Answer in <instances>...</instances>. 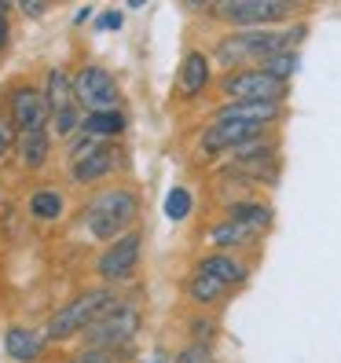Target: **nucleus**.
I'll return each instance as SVG.
<instances>
[{
	"label": "nucleus",
	"instance_id": "f257e3e1",
	"mask_svg": "<svg viewBox=\"0 0 341 363\" xmlns=\"http://www.w3.org/2000/svg\"><path fill=\"white\" fill-rule=\"evenodd\" d=\"M308 37V23L297 18L286 26H272V30H228L209 45L213 67H220V74L231 70H246V67H261L264 59L301 48V40Z\"/></svg>",
	"mask_w": 341,
	"mask_h": 363
},
{
	"label": "nucleus",
	"instance_id": "f03ea898",
	"mask_svg": "<svg viewBox=\"0 0 341 363\" xmlns=\"http://www.w3.org/2000/svg\"><path fill=\"white\" fill-rule=\"evenodd\" d=\"M136 217H140V195L129 184H114V187L96 191V195L84 202L81 224L89 231V239L114 242L125 231L136 228Z\"/></svg>",
	"mask_w": 341,
	"mask_h": 363
},
{
	"label": "nucleus",
	"instance_id": "7ed1b4c3",
	"mask_svg": "<svg viewBox=\"0 0 341 363\" xmlns=\"http://www.w3.org/2000/svg\"><path fill=\"white\" fill-rule=\"evenodd\" d=\"M121 301L114 286H89L74 294L67 305H59L48 319H45V337L48 341H70V337H81L92 323L111 312L114 305Z\"/></svg>",
	"mask_w": 341,
	"mask_h": 363
},
{
	"label": "nucleus",
	"instance_id": "20e7f679",
	"mask_svg": "<svg viewBox=\"0 0 341 363\" xmlns=\"http://www.w3.org/2000/svg\"><path fill=\"white\" fill-rule=\"evenodd\" d=\"M206 15L228 30H272L297 23L301 4L297 0H213Z\"/></svg>",
	"mask_w": 341,
	"mask_h": 363
},
{
	"label": "nucleus",
	"instance_id": "39448f33",
	"mask_svg": "<svg viewBox=\"0 0 341 363\" xmlns=\"http://www.w3.org/2000/svg\"><path fill=\"white\" fill-rule=\"evenodd\" d=\"M45 103H48V114H52V136L59 140H74L81 133V121H84V106L77 103V92H74V74L55 62V67L45 70Z\"/></svg>",
	"mask_w": 341,
	"mask_h": 363
},
{
	"label": "nucleus",
	"instance_id": "423d86ee",
	"mask_svg": "<svg viewBox=\"0 0 341 363\" xmlns=\"http://www.w3.org/2000/svg\"><path fill=\"white\" fill-rule=\"evenodd\" d=\"M143 327V312L133 301H118L111 312H106L99 323H92L89 330L81 334L84 349H106V352H125L136 341Z\"/></svg>",
	"mask_w": 341,
	"mask_h": 363
},
{
	"label": "nucleus",
	"instance_id": "0eeeda50",
	"mask_svg": "<svg viewBox=\"0 0 341 363\" xmlns=\"http://www.w3.org/2000/svg\"><path fill=\"white\" fill-rule=\"evenodd\" d=\"M217 92L224 103H242V99H257V103H286L290 99V84L275 81L264 67H246V70H231L217 77Z\"/></svg>",
	"mask_w": 341,
	"mask_h": 363
},
{
	"label": "nucleus",
	"instance_id": "6e6552de",
	"mask_svg": "<svg viewBox=\"0 0 341 363\" xmlns=\"http://www.w3.org/2000/svg\"><path fill=\"white\" fill-rule=\"evenodd\" d=\"M140 257H143V231L133 228V231H125L121 239L103 246V253L96 257V275L103 279V286L118 290V286H125L136 275Z\"/></svg>",
	"mask_w": 341,
	"mask_h": 363
},
{
	"label": "nucleus",
	"instance_id": "1a4fd4ad",
	"mask_svg": "<svg viewBox=\"0 0 341 363\" xmlns=\"http://www.w3.org/2000/svg\"><path fill=\"white\" fill-rule=\"evenodd\" d=\"M272 129L264 125H246V121H206V129L199 133L195 140V151L202 158H228L231 151H239L242 143L257 140V136H268Z\"/></svg>",
	"mask_w": 341,
	"mask_h": 363
},
{
	"label": "nucleus",
	"instance_id": "9d476101",
	"mask_svg": "<svg viewBox=\"0 0 341 363\" xmlns=\"http://www.w3.org/2000/svg\"><path fill=\"white\" fill-rule=\"evenodd\" d=\"M74 92H77V103L84 106V114L89 111H111L121 99V84L106 67H99V62H81L74 70Z\"/></svg>",
	"mask_w": 341,
	"mask_h": 363
},
{
	"label": "nucleus",
	"instance_id": "9b49d317",
	"mask_svg": "<svg viewBox=\"0 0 341 363\" xmlns=\"http://www.w3.org/2000/svg\"><path fill=\"white\" fill-rule=\"evenodd\" d=\"M8 118L15 121L18 133L52 129V114H48V103H45L40 84H30V81L11 84V92H8Z\"/></svg>",
	"mask_w": 341,
	"mask_h": 363
},
{
	"label": "nucleus",
	"instance_id": "f8f14e48",
	"mask_svg": "<svg viewBox=\"0 0 341 363\" xmlns=\"http://www.w3.org/2000/svg\"><path fill=\"white\" fill-rule=\"evenodd\" d=\"M213 84V59L206 48H187L180 67H177V96L180 99H199Z\"/></svg>",
	"mask_w": 341,
	"mask_h": 363
},
{
	"label": "nucleus",
	"instance_id": "ddd939ff",
	"mask_svg": "<svg viewBox=\"0 0 341 363\" xmlns=\"http://www.w3.org/2000/svg\"><path fill=\"white\" fill-rule=\"evenodd\" d=\"M213 121H246V125H264L275 129L286 118V103H257V99H242V103H220L209 111Z\"/></svg>",
	"mask_w": 341,
	"mask_h": 363
},
{
	"label": "nucleus",
	"instance_id": "4468645a",
	"mask_svg": "<svg viewBox=\"0 0 341 363\" xmlns=\"http://www.w3.org/2000/svg\"><path fill=\"white\" fill-rule=\"evenodd\" d=\"M118 169V143H96L92 151H84L70 162V180L77 187H89L106 180Z\"/></svg>",
	"mask_w": 341,
	"mask_h": 363
},
{
	"label": "nucleus",
	"instance_id": "2eb2a0df",
	"mask_svg": "<svg viewBox=\"0 0 341 363\" xmlns=\"http://www.w3.org/2000/svg\"><path fill=\"white\" fill-rule=\"evenodd\" d=\"M206 242H209V250L242 253V257H246L250 250L261 246V235L250 231V228H242L239 220H231V217H220V220H213V224L206 228Z\"/></svg>",
	"mask_w": 341,
	"mask_h": 363
},
{
	"label": "nucleus",
	"instance_id": "dca6fc26",
	"mask_svg": "<svg viewBox=\"0 0 341 363\" xmlns=\"http://www.w3.org/2000/svg\"><path fill=\"white\" fill-rule=\"evenodd\" d=\"M195 268H202V272H209V275H217V279L228 283L231 290L246 286L250 275H253L250 257H242V253H220V250H206L202 257L195 261Z\"/></svg>",
	"mask_w": 341,
	"mask_h": 363
},
{
	"label": "nucleus",
	"instance_id": "f3484780",
	"mask_svg": "<svg viewBox=\"0 0 341 363\" xmlns=\"http://www.w3.org/2000/svg\"><path fill=\"white\" fill-rule=\"evenodd\" d=\"M224 217H231V220H239L242 228L264 235L272 228V220H275V209L261 195H235V199L224 202Z\"/></svg>",
	"mask_w": 341,
	"mask_h": 363
},
{
	"label": "nucleus",
	"instance_id": "a211bd4d",
	"mask_svg": "<svg viewBox=\"0 0 341 363\" xmlns=\"http://www.w3.org/2000/svg\"><path fill=\"white\" fill-rule=\"evenodd\" d=\"M45 327H26V323H11L4 330V352L15 359V363H37L45 356Z\"/></svg>",
	"mask_w": 341,
	"mask_h": 363
},
{
	"label": "nucleus",
	"instance_id": "6ab92c4d",
	"mask_svg": "<svg viewBox=\"0 0 341 363\" xmlns=\"http://www.w3.org/2000/svg\"><path fill=\"white\" fill-rule=\"evenodd\" d=\"M187 301L195 305L199 312H213L217 305H224L228 297H231V286L228 283H220L217 275H209V272H202V268H195L187 275Z\"/></svg>",
	"mask_w": 341,
	"mask_h": 363
},
{
	"label": "nucleus",
	"instance_id": "aec40b11",
	"mask_svg": "<svg viewBox=\"0 0 341 363\" xmlns=\"http://www.w3.org/2000/svg\"><path fill=\"white\" fill-rule=\"evenodd\" d=\"M15 158H18V165H23V169H30V173L45 169L48 158H52V129H30V133H18Z\"/></svg>",
	"mask_w": 341,
	"mask_h": 363
},
{
	"label": "nucleus",
	"instance_id": "412c9836",
	"mask_svg": "<svg viewBox=\"0 0 341 363\" xmlns=\"http://www.w3.org/2000/svg\"><path fill=\"white\" fill-rule=\"evenodd\" d=\"M129 129V118H125L121 106H111V111H89L81 121V133L103 140V143H118V136Z\"/></svg>",
	"mask_w": 341,
	"mask_h": 363
},
{
	"label": "nucleus",
	"instance_id": "4be33fe9",
	"mask_svg": "<svg viewBox=\"0 0 341 363\" xmlns=\"http://www.w3.org/2000/svg\"><path fill=\"white\" fill-rule=\"evenodd\" d=\"M62 209H67V199H62L59 187H37L30 195V217L33 220H59Z\"/></svg>",
	"mask_w": 341,
	"mask_h": 363
},
{
	"label": "nucleus",
	"instance_id": "5701e85b",
	"mask_svg": "<svg viewBox=\"0 0 341 363\" xmlns=\"http://www.w3.org/2000/svg\"><path fill=\"white\" fill-rule=\"evenodd\" d=\"M261 67L275 77V81H283V84H290L294 81V74L301 70V48H290V52H279V55H272V59H264Z\"/></svg>",
	"mask_w": 341,
	"mask_h": 363
},
{
	"label": "nucleus",
	"instance_id": "b1692460",
	"mask_svg": "<svg viewBox=\"0 0 341 363\" xmlns=\"http://www.w3.org/2000/svg\"><path fill=\"white\" fill-rule=\"evenodd\" d=\"M191 209H195V195H191V191H187L184 184H177V187L165 195V217L180 224V220H187V217H191Z\"/></svg>",
	"mask_w": 341,
	"mask_h": 363
},
{
	"label": "nucleus",
	"instance_id": "393cba45",
	"mask_svg": "<svg viewBox=\"0 0 341 363\" xmlns=\"http://www.w3.org/2000/svg\"><path fill=\"white\" fill-rule=\"evenodd\" d=\"M217 341V319H213L209 312H199L195 319H191V345H209Z\"/></svg>",
	"mask_w": 341,
	"mask_h": 363
},
{
	"label": "nucleus",
	"instance_id": "a878e982",
	"mask_svg": "<svg viewBox=\"0 0 341 363\" xmlns=\"http://www.w3.org/2000/svg\"><path fill=\"white\" fill-rule=\"evenodd\" d=\"M15 143H18V129H15V121L8 118V111H0V162H4V158L15 151Z\"/></svg>",
	"mask_w": 341,
	"mask_h": 363
},
{
	"label": "nucleus",
	"instance_id": "bb28decb",
	"mask_svg": "<svg viewBox=\"0 0 341 363\" xmlns=\"http://www.w3.org/2000/svg\"><path fill=\"white\" fill-rule=\"evenodd\" d=\"M67 363H121V352H106V349H77Z\"/></svg>",
	"mask_w": 341,
	"mask_h": 363
},
{
	"label": "nucleus",
	"instance_id": "cd10ccee",
	"mask_svg": "<svg viewBox=\"0 0 341 363\" xmlns=\"http://www.w3.org/2000/svg\"><path fill=\"white\" fill-rule=\"evenodd\" d=\"M173 363H217V356H213L209 345H187L173 356Z\"/></svg>",
	"mask_w": 341,
	"mask_h": 363
},
{
	"label": "nucleus",
	"instance_id": "c85d7f7f",
	"mask_svg": "<svg viewBox=\"0 0 341 363\" xmlns=\"http://www.w3.org/2000/svg\"><path fill=\"white\" fill-rule=\"evenodd\" d=\"M121 23H125V15L118 8H111V11H103L96 18V30H121Z\"/></svg>",
	"mask_w": 341,
	"mask_h": 363
},
{
	"label": "nucleus",
	"instance_id": "c756f323",
	"mask_svg": "<svg viewBox=\"0 0 341 363\" xmlns=\"http://www.w3.org/2000/svg\"><path fill=\"white\" fill-rule=\"evenodd\" d=\"M8 40H11V8L0 4V52L8 48Z\"/></svg>",
	"mask_w": 341,
	"mask_h": 363
},
{
	"label": "nucleus",
	"instance_id": "7c9ffc66",
	"mask_svg": "<svg viewBox=\"0 0 341 363\" xmlns=\"http://www.w3.org/2000/svg\"><path fill=\"white\" fill-rule=\"evenodd\" d=\"M18 11L30 15V18H40L48 11V4H45V0H18Z\"/></svg>",
	"mask_w": 341,
	"mask_h": 363
},
{
	"label": "nucleus",
	"instance_id": "2f4dec72",
	"mask_svg": "<svg viewBox=\"0 0 341 363\" xmlns=\"http://www.w3.org/2000/svg\"><path fill=\"white\" fill-rule=\"evenodd\" d=\"M143 363H173V356H169L165 349H155V352H147V359Z\"/></svg>",
	"mask_w": 341,
	"mask_h": 363
},
{
	"label": "nucleus",
	"instance_id": "473e14b6",
	"mask_svg": "<svg viewBox=\"0 0 341 363\" xmlns=\"http://www.w3.org/2000/svg\"><path fill=\"white\" fill-rule=\"evenodd\" d=\"M89 18H92V8H81V11L74 15V23H89Z\"/></svg>",
	"mask_w": 341,
	"mask_h": 363
}]
</instances>
